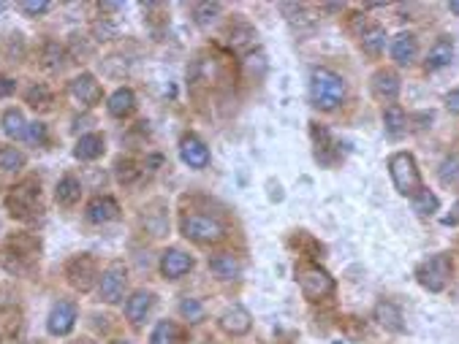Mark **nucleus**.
Segmentation results:
<instances>
[{
	"mask_svg": "<svg viewBox=\"0 0 459 344\" xmlns=\"http://www.w3.org/2000/svg\"><path fill=\"white\" fill-rule=\"evenodd\" d=\"M389 171H392V182L399 195L405 198H416L424 185H422V174H419V165L410 152H397L389 160Z\"/></svg>",
	"mask_w": 459,
	"mask_h": 344,
	"instance_id": "3",
	"label": "nucleus"
},
{
	"mask_svg": "<svg viewBox=\"0 0 459 344\" xmlns=\"http://www.w3.org/2000/svg\"><path fill=\"white\" fill-rule=\"evenodd\" d=\"M413 201V212L416 215H422V217H429V215H435L438 209H440V201H438V195L435 192H429V190H422L416 198H410Z\"/></svg>",
	"mask_w": 459,
	"mask_h": 344,
	"instance_id": "30",
	"label": "nucleus"
},
{
	"mask_svg": "<svg viewBox=\"0 0 459 344\" xmlns=\"http://www.w3.org/2000/svg\"><path fill=\"white\" fill-rule=\"evenodd\" d=\"M28 103L38 109V111H46L49 106H52V93H49V87L46 84H33L31 90H28Z\"/></svg>",
	"mask_w": 459,
	"mask_h": 344,
	"instance_id": "34",
	"label": "nucleus"
},
{
	"mask_svg": "<svg viewBox=\"0 0 459 344\" xmlns=\"http://www.w3.org/2000/svg\"><path fill=\"white\" fill-rule=\"evenodd\" d=\"M133 109H136V98L128 87H120L112 93V98H109V114L112 117H128Z\"/></svg>",
	"mask_w": 459,
	"mask_h": 344,
	"instance_id": "23",
	"label": "nucleus"
},
{
	"mask_svg": "<svg viewBox=\"0 0 459 344\" xmlns=\"http://www.w3.org/2000/svg\"><path fill=\"white\" fill-rule=\"evenodd\" d=\"M375 320L381 328L392 331V334H399L405 328V317H402V309L394 304V301H381L375 307Z\"/></svg>",
	"mask_w": 459,
	"mask_h": 344,
	"instance_id": "17",
	"label": "nucleus"
},
{
	"mask_svg": "<svg viewBox=\"0 0 459 344\" xmlns=\"http://www.w3.org/2000/svg\"><path fill=\"white\" fill-rule=\"evenodd\" d=\"M392 55L394 60L399 65H410L416 60V55H419V44H416V35H410V33H399L397 38L392 41Z\"/></svg>",
	"mask_w": 459,
	"mask_h": 344,
	"instance_id": "19",
	"label": "nucleus"
},
{
	"mask_svg": "<svg viewBox=\"0 0 459 344\" xmlns=\"http://www.w3.org/2000/svg\"><path fill=\"white\" fill-rule=\"evenodd\" d=\"M41 65L46 71H60L63 68V46H58L55 41H46L41 49Z\"/></svg>",
	"mask_w": 459,
	"mask_h": 344,
	"instance_id": "31",
	"label": "nucleus"
},
{
	"mask_svg": "<svg viewBox=\"0 0 459 344\" xmlns=\"http://www.w3.org/2000/svg\"><path fill=\"white\" fill-rule=\"evenodd\" d=\"M180 155L182 160L191 165V168H204L207 163H209V150H207V144L193 136V133H188L182 141H180Z\"/></svg>",
	"mask_w": 459,
	"mask_h": 344,
	"instance_id": "14",
	"label": "nucleus"
},
{
	"mask_svg": "<svg viewBox=\"0 0 459 344\" xmlns=\"http://www.w3.org/2000/svg\"><path fill=\"white\" fill-rule=\"evenodd\" d=\"M416 277H419V284L426 287L429 293H440L449 284V277H451V260H449V255H432L429 260H424L419 266Z\"/></svg>",
	"mask_w": 459,
	"mask_h": 344,
	"instance_id": "6",
	"label": "nucleus"
},
{
	"mask_svg": "<svg viewBox=\"0 0 459 344\" xmlns=\"http://www.w3.org/2000/svg\"><path fill=\"white\" fill-rule=\"evenodd\" d=\"M41 190H38V179H25L19 185L8 190L6 195V209L11 212V217L17 219H33L41 215Z\"/></svg>",
	"mask_w": 459,
	"mask_h": 344,
	"instance_id": "2",
	"label": "nucleus"
},
{
	"mask_svg": "<svg viewBox=\"0 0 459 344\" xmlns=\"http://www.w3.org/2000/svg\"><path fill=\"white\" fill-rule=\"evenodd\" d=\"M98 8H103V11H117V8H120V3H101Z\"/></svg>",
	"mask_w": 459,
	"mask_h": 344,
	"instance_id": "44",
	"label": "nucleus"
},
{
	"mask_svg": "<svg viewBox=\"0 0 459 344\" xmlns=\"http://www.w3.org/2000/svg\"><path fill=\"white\" fill-rule=\"evenodd\" d=\"M90 30L96 35V41H112V38H117V25H112V22H106V19L93 22Z\"/></svg>",
	"mask_w": 459,
	"mask_h": 344,
	"instance_id": "37",
	"label": "nucleus"
},
{
	"mask_svg": "<svg viewBox=\"0 0 459 344\" xmlns=\"http://www.w3.org/2000/svg\"><path fill=\"white\" fill-rule=\"evenodd\" d=\"M114 174H117V179L123 182V185H133L136 179H139V174H141V168L133 163V160H117V165H114Z\"/></svg>",
	"mask_w": 459,
	"mask_h": 344,
	"instance_id": "36",
	"label": "nucleus"
},
{
	"mask_svg": "<svg viewBox=\"0 0 459 344\" xmlns=\"http://www.w3.org/2000/svg\"><path fill=\"white\" fill-rule=\"evenodd\" d=\"M383 125H386V133L392 136V138H399V136H405V130H408V117H405V111L399 109V106H386V111H383Z\"/></svg>",
	"mask_w": 459,
	"mask_h": 344,
	"instance_id": "27",
	"label": "nucleus"
},
{
	"mask_svg": "<svg viewBox=\"0 0 459 344\" xmlns=\"http://www.w3.org/2000/svg\"><path fill=\"white\" fill-rule=\"evenodd\" d=\"M101 298L106 304H114L123 298V290H125V266L123 263H112L103 274H101Z\"/></svg>",
	"mask_w": 459,
	"mask_h": 344,
	"instance_id": "9",
	"label": "nucleus"
},
{
	"mask_svg": "<svg viewBox=\"0 0 459 344\" xmlns=\"http://www.w3.org/2000/svg\"><path fill=\"white\" fill-rule=\"evenodd\" d=\"M343 98H345V82L340 73H334L331 68H315L310 73V100L315 109L331 111L343 103Z\"/></svg>",
	"mask_w": 459,
	"mask_h": 344,
	"instance_id": "1",
	"label": "nucleus"
},
{
	"mask_svg": "<svg viewBox=\"0 0 459 344\" xmlns=\"http://www.w3.org/2000/svg\"><path fill=\"white\" fill-rule=\"evenodd\" d=\"M112 344H131V342H125V339H120V342H112Z\"/></svg>",
	"mask_w": 459,
	"mask_h": 344,
	"instance_id": "47",
	"label": "nucleus"
},
{
	"mask_svg": "<svg viewBox=\"0 0 459 344\" xmlns=\"http://www.w3.org/2000/svg\"><path fill=\"white\" fill-rule=\"evenodd\" d=\"M28 138L35 141V144H44L46 141V127L41 125V123H33V125H28Z\"/></svg>",
	"mask_w": 459,
	"mask_h": 344,
	"instance_id": "40",
	"label": "nucleus"
},
{
	"mask_svg": "<svg viewBox=\"0 0 459 344\" xmlns=\"http://www.w3.org/2000/svg\"><path fill=\"white\" fill-rule=\"evenodd\" d=\"M313 141H315V157L324 165H331L334 157H337V144H334L331 133L324 125H313Z\"/></svg>",
	"mask_w": 459,
	"mask_h": 344,
	"instance_id": "18",
	"label": "nucleus"
},
{
	"mask_svg": "<svg viewBox=\"0 0 459 344\" xmlns=\"http://www.w3.org/2000/svg\"><path fill=\"white\" fill-rule=\"evenodd\" d=\"M180 228H182V236H188L191 242H198V244H218L226 239V225L209 215H188V217H182Z\"/></svg>",
	"mask_w": 459,
	"mask_h": 344,
	"instance_id": "4",
	"label": "nucleus"
},
{
	"mask_svg": "<svg viewBox=\"0 0 459 344\" xmlns=\"http://www.w3.org/2000/svg\"><path fill=\"white\" fill-rule=\"evenodd\" d=\"M372 95H375L378 100H383V103L392 106L394 100H397V95H399V76H397L394 71H389V68L378 71V73L372 76Z\"/></svg>",
	"mask_w": 459,
	"mask_h": 344,
	"instance_id": "13",
	"label": "nucleus"
},
{
	"mask_svg": "<svg viewBox=\"0 0 459 344\" xmlns=\"http://www.w3.org/2000/svg\"><path fill=\"white\" fill-rule=\"evenodd\" d=\"M209 271L218 280H236L239 277V260L231 252H218L209 257Z\"/></svg>",
	"mask_w": 459,
	"mask_h": 344,
	"instance_id": "20",
	"label": "nucleus"
},
{
	"mask_svg": "<svg viewBox=\"0 0 459 344\" xmlns=\"http://www.w3.org/2000/svg\"><path fill=\"white\" fill-rule=\"evenodd\" d=\"M150 307H153V293L136 290L131 298H128V304H125V317H128L131 323H141L144 314L150 312Z\"/></svg>",
	"mask_w": 459,
	"mask_h": 344,
	"instance_id": "22",
	"label": "nucleus"
},
{
	"mask_svg": "<svg viewBox=\"0 0 459 344\" xmlns=\"http://www.w3.org/2000/svg\"><path fill=\"white\" fill-rule=\"evenodd\" d=\"M73 323H76V307H73L71 301H58L55 309L49 312L46 328H49V334H55V336H66V334H71Z\"/></svg>",
	"mask_w": 459,
	"mask_h": 344,
	"instance_id": "10",
	"label": "nucleus"
},
{
	"mask_svg": "<svg viewBox=\"0 0 459 344\" xmlns=\"http://www.w3.org/2000/svg\"><path fill=\"white\" fill-rule=\"evenodd\" d=\"M14 90H17V82L8 79V76H0V98H8Z\"/></svg>",
	"mask_w": 459,
	"mask_h": 344,
	"instance_id": "41",
	"label": "nucleus"
},
{
	"mask_svg": "<svg viewBox=\"0 0 459 344\" xmlns=\"http://www.w3.org/2000/svg\"><path fill=\"white\" fill-rule=\"evenodd\" d=\"M66 277L71 282V287H76L79 293H87L96 280H98V266L93 260V255H76L71 257L66 266Z\"/></svg>",
	"mask_w": 459,
	"mask_h": 344,
	"instance_id": "8",
	"label": "nucleus"
},
{
	"mask_svg": "<svg viewBox=\"0 0 459 344\" xmlns=\"http://www.w3.org/2000/svg\"><path fill=\"white\" fill-rule=\"evenodd\" d=\"M19 8H22L25 14L35 17V14H44V11L49 8V0H22V3H19Z\"/></svg>",
	"mask_w": 459,
	"mask_h": 344,
	"instance_id": "39",
	"label": "nucleus"
},
{
	"mask_svg": "<svg viewBox=\"0 0 459 344\" xmlns=\"http://www.w3.org/2000/svg\"><path fill=\"white\" fill-rule=\"evenodd\" d=\"M182 342V331H180V325H174V323H158L155 325V331H153V336H150V344H180Z\"/></svg>",
	"mask_w": 459,
	"mask_h": 344,
	"instance_id": "29",
	"label": "nucleus"
},
{
	"mask_svg": "<svg viewBox=\"0 0 459 344\" xmlns=\"http://www.w3.org/2000/svg\"><path fill=\"white\" fill-rule=\"evenodd\" d=\"M3 133L11 136V138H25L28 136V123H25L19 109H8L3 114Z\"/></svg>",
	"mask_w": 459,
	"mask_h": 344,
	"instance_id": "28",
	"label": "nucleus"
},
{
	"mask_svg": "<svg viewBox=\"0 0 459 344\" xmlns=\"http://www.w3.org/2000/svg\"><path fill=\"white\" fill-rule=\"evenodd\" d=\"M120 217V206H117V201L114 198H109V195H101V198H93L90 201V206H87V219L90 222H112V219Z\"/></svg>",
	"mask_w": 459,
	"mask_h": 344,
	"instance_id": "16",
	"label": "nucleus"
},
{
	"mask_svg": "<svg viewBox=\"0 0 459 344\" xmlns=\"http://www.w3.org/2000/svg\"><path fill=\"white\" fill-rule=\"evenodd\" d=\"M296 280H299V287L304 293V298L310 301H321L334 293V277L329 274L327 269H321L318 263H307V266H299L296 269Z\"/></svg>",
	"mask_w": 459,
	"mask_h": 344,
	"instance_id": "5",
	"label": "nucleus"
},
{
	"mask_svg": "<svg viewBox=\"0 0 459 344\" xmlns=\"http://www.w3.org/2000/svg\"><path fill=\"white\" fill-rule=\"evenodd\" d=\"M180 312H182V317H188L191 323H198V320L204 317V307L198 304L196 298H185V301L180 304Z\"/></svg>",
	"mask_w": 459,
	"mask_h": 344,
	"instance_id": "38",
	"label": "nucleus"
},
{
	"mask_svg": "<svg viewBox=\"0 0 459 344\" xmlns=\"http://www.w3.org/2000/svg\"><path fill=\"white\" fill-rule=\"evenodd\" d=\"M446 109L451 114H459V90H451V93L446 95Z\"/></svg>",
	"mask_w": 459,
	"mask_h": 344,
	"instance_id": "42",
	"label": "nucleus"
},
{
	"mask_svg": "<svg viewBox=\"0 0 459 344\" xmlns=\"http://www.w3.org/2000/svg\"><path fill=\"white\" fill-rule=\"evenodd\" d=\"M55 198H58V203H63V206H73V203L82 198V185H79V179H76V176H63V179L58 182Z\"/></svg>",
	"mask_w": 459,
	"mask_h": 344,
	"instance_id": "26",
	"label": "nucleus"
},
{
	"mask_svg": "<svg viewBox=\"0 0 459 344\" xmlns=\"http://www.w3.org/2000/svg\"><path fill=\"white\" fill-rule=\"evenodd\" d=\"M73 155L79 157V160H96V157L103 155V138H101L98 133H87V136H82V138L76 141Z\"/></svg>",
	"mask_w": 459,
	"mask_h": 344,
	"instance_id": "25",
	"label": "nucleus"
},
{
	"mask_svg": "<svg viewBox=\"0 0 459 344\" xmlns=\"http://www.w3.org/2000/svg\"><path fill=\"white\" fill-rule=\"evenodd\" d=\"M6 6H8V3H3V0H0V11H3V8H6Z\"/></svg>",
	"mask_w": 459,
	"mask_h": 344,
	"instance_id": "48",
	"label": "nucleus"
},
{
	"mask_svg": "<svg viewBox=\"0 0 459 344\" xmlns=\"http://www.w3.org/2000/svg\"><path fill=\"white\" fill-rule=\"evenodd\" d=\"M443 222H446V225H454V222H459V203L454 206V215H451V217H446Z\"/></svg>",
	"mask_w": 459,
	"mask_h": 344,
	"instance_id": "43",
	"label": "nucleus"
},
{
	"mask_svg": "<svg viewBox=\"0 0 459 344\" xmlns=\"http://www.w3.org/2000/svg\"><path fill=\"white\" fill-rule=\"evenodd\" d=\"M25 165V155L17 147H0V171H19Z\"/></svg>",
	"mask_w": 459,
	"mask_h": 344,
	"instance_id": "33",
	"label": "nucleus"
},
{
	"mask_svg": "<svg viewBox=\"0 0 459 344\" xmlns=\"http://www.w3.org/2000/svg\"><path fill=\"white\" fill-rule=\"evenodd\" d=\"M38 250H41V244H38L35 236H28V233L11 236L8 244H6V255H11L14 263H6V269L8 271H25V269H31L35 263V257H38Z\"/></svg>",
	"mask_w": 459,
	"mask_h": 344,
	"instance_id": "7",
	"label": "nucleus"
},
{
	"mask_svg": "<svg viewBox=\"0 0 459 344\" xmlns=\"http://www.w3.org/2000/svg\"><path fill=\"white\" fill-rule=\"evenodd\" d=\"M451 57H454V44H451V38H438V41L432 44L429 55H426V68H429V71L443 68V65L451 63Z\"/></svg>",
	"mask_w": 459,
	"mask_h": 344,
	"instance_id": "21",
	"label": "nucleus"
},
{
	"mask_svg": "<svg viewBox=\"0 0 459 344\" xmlns=\"http://www.w3.org/2000/svg\"><path fill=\"white\" fill-rule=\"evenodd\" d=\"M220 14V3H196L193 6V19L196 25L207 28L209 22H215V17Z\"/></svg>",
	"mask_w": 459,
	"mask_h": 344,
	"instance_id": "35",
	"label": "nucleus"
},
{
	"mask_svg": "<svg viewBox=\"0 0 459 344\" xmlns=\"http://www.w3.org/2000/svg\"><path fill=\"white\" fill-rule=\"evenodd\" d=\"M68 90H71V95H73L79 103H85V106L101 103V84L96 82L93 73H79L76 79H71Z\"/></svg>",
	"mask_w": 459,
	"mask_h": 344,
	"instance_id": "11",
	"label": "nucleus"
},
{
	"mask_svg": "<svg viewBox=\"0 0 459 344\" xmlns=\"http://www.w3.org/2000/svg\"><path fill=\"white\" fill-rule=\"evenodd\" d=\"M68 344H96L93 339H73V342H68Z\"/></svg>",
	"mask_w": 459,
	"mask_h": 344,
	"instance_id": "46",
	"label": "nucleus"
},
{
	"mask_svg": "<svg viewBox=\"0 0 459 344\" xmlns=\"http://www.w3.org/2000/svg\"><path fill=\"white\" fill-rule=\"evenodd\" d=\"M383 46H386V30H383V28L372 25V28H367V30L361 33V49H364L370 57L383 55Z\"/></svg>",
	"mask_w": 459,
	"mask_h": 344,
	"instance_id": "24",
	"label": "nucleus"
},
{
	"mask_svg": "<svg viewBox=\"0 0 459 344\" xmlns=\"http://www.w3.org/2000/svg\"><path fill=\"white\" fill-rule=\"evenodd\" d=\"M250 325H253V317L242 307H231V309L220 314V328L226 334H231V336H245L250 331Z\"/></svg>",
	"mask_w": 459,
	"mask_h": 344,
	"instance_id": "15",
	"label": "nucleus"
},
{
	"mask_svg": "<svg viewBox=\"0 0 459 344\" xmlns=\"http://www.w3.org/2000/svg\"><path fill=\"white\" fill-rule=\"evenodd\" d=\"M449 8H451V14H459V0H451Z\"/></svg>",
	"mask_w": 459,
	"mask_h": 344,
	"instance_id": "45",
	"label": "nucleus"
},
{
	"mask_svg": "<svg viewBox=\"0 0 459 344\" xmlns=\"http://www.w3.org/2000/svg\"><path fill=\"white\" fill-rule=\"evenodd\" d=\"M438 179H440L443 185H459V152L457 155H449L440 163Z\"/></svg>",
	"mask_w": 459,
	"mask_h": 344,
	"instance_id": "32",
	"label": "nucleus"
},
{
	"mask_svg": "<svg viewBox=\"0 0 459 344\" xmlns=\"http://www.w3.org/2000/svg\"><path fill=\"white\" fill-rule=\"evenodd\" d=\"M191 269H193V257H191L188 252L177 250V247L166 250L164 257H161V271H164L166 280H180V277L188 274Z\"/></svg>",
	"mask_w": 459,
	"mask_h": 344,
	"instance_id": "12",
	"label": "nucleus"
}]
</instances>
